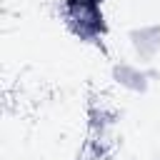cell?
<instances>
[{
  "instance_id": "obj_1",
  "label": "cell",
  "mask_w": 160,
  "mask_h": 160,
  "mask_svg": "<svg viewBox=\"0 0 160 160\" xmlns=\"http://www.w3.org/2000/svg\"><path fill=\"white\" fill-rule=\"evenodd\" d=\"M105 0H62V15L72 35L82 42H98L108 32V22L102 15Z\"/></svg>"
},
{
  "instance_id": "obj_2",
  "label": "cell",
  "mask_w": 160,
  "mask_h": 160,
  "mask_svg": "<svg viewBox=\"0 0 160 160\" xmlns=\"http://www.w3.org/2000/svg\"><path fill=\"white\" fill-rule=\"evenodd\" d=\"M110 78L115 80V85L125 88L128 92L145 95L150 90V82L155 80V72L145 70L140 65H132V62H115L112 70H110Z\"/></svg>"
},
{
  "instance_id": "obj_3",
  "label": "cell",
  "mask_w": 160,
  "mask_h": 160,
  "mask_svg": "<svg viewBox=\"0 0 160 160\" xmlns=\"http://www.w3.org/2000/svg\"><path fill=\"white\" fill-rule=\"evenodd\" d=\"M128 42L140 62H152L160 52V25H140L128 32Z\"/></svg>"
}]
</instances>
